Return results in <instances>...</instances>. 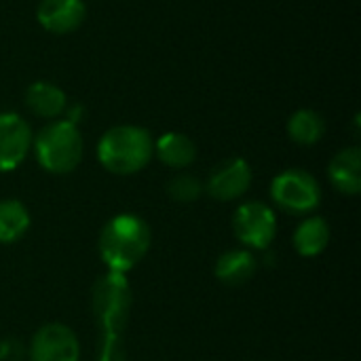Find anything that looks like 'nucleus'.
Instances as JSON below:
<instances>
[{
  "label": "nucleus",
  "instance_id": "nucleus-1",
  "mask_svg": "<svg viewBox=\"0 0 361 361\" xmlns=\"http://www.w3.org/2000/svg\"><path fill=\"white\" fill-rule=\"evenodd\" d=\"M150 241L152 233L146 220L135 214H118L104 224L97 250L110 271L127 273L144 260L150 250Z\"/></svg>",
  "mask_w": 361,
  "mask_h": 361
},
{
  "label": "nucleus",
  "instance_id": "nucleus-2",
  "mask_svg": "<svg viewBox=\"0 0 361 361\" xmlns=\"http://www.w3.org/2000/svg\"><path fill=\"white\" fill-rule=\"evenodd\" d=\"M154 157V140L137 125H116L97 142V161L114 176H133Z\"/></svg>",
  "mask_w": 361,
  "mask_h": 361
},
{
  "label": "nucleus",
  "instance_id": "nucleus-3",
  "mask_svg": "<svg viewBox=\"0 0 361 361\" xmlns=\"http://www.w3.org/2000/svg\"><path fill=\"white\" fill-rule=\"evenodd\" d=\"M32 148L38 165L55 176H66L74 171L85 152L82 135L78 127L70 121H51L34 137Z\"/></svg>",
  "mask_w": 361,
  "mask_h": 361
},
{
  "label": "nucleus",
  "instance_id": "nucleus-4",
  "mask_svg": "<svg viewBox=\"0 0 361 361\" xmlns=\"http://www.w3.org/2000/svg\"><path fill=\"white\" fill-rule=\"evenodd\" d=\"M271 199L279 209L305 216L319 207L322 186L305 169H286L271 182Z\"/></svg>",
  "mask_w": 361,
  "mask_h": 361
},
{
  "label": "nucleus",
  "instance_id": "nucleus-5",
  "mask_svg": "<svg viewBox=\"0 0 361 361\" xmlns=\"http://www.w3.org/2000/svg\"><path fill=\"white\" fill-rule=\"evenodd\" d=\"M235 237L250 250H269L277 235L275 212L260 201H247L233 216Z\"/></svg>",
  "mask_w": 361,
  "mask_h": 361
},
{
  "label": "nucleus",
  "instance_id": "nucleus-6",
  "mask_svg": "<svg viewBox=\"0 0 361 361\" xmlns=\"http://www.w3.org/2000/svg\"><path fill=\"white\" fill-rule=\"evenodd\" d=\"M80 345L63 324H44L30 343V361H78Z\"/></svg>",
  "mask_w": 361,
  "mask_h": 361
},
{
  "label": "nucleus",
  "instance_id": "nucleus-7",
  "mask_svg": "<svg viewBox=\"0 0 361 361\" xmlns=\"http://www.w3.org/2000/svg\"><path fill=\"white\" fill-rule=\"evenodd\" d=\"M252 186V167L245 159L233 157L214 167L205 182V190L216 201H235L243 197Z\"/></svg>",
  "mask_w": 361,
  "mask_h": 361
},
{
  "label": "nucleus",
  "instance_id": "nucleus-8",
  "mask_svg": "<svg viewBox=\"0 0 361 361\" xmlns=\"http://www.w3.org/2000/svg\"><path fill=\"white\" fill-rule=\"evenodd\" d=\"M32 129L23 116L0 112V173L17 169L32 148Z\"/></svg>",
  "mask_w": 361,
  "mask_h": 361
},
{
  "label": "nucleus",
  "instance_id": "nucleus-9",
  "mask_svg": "<svg viewBox=\"0 0 361 361\" xmlns=\"http://www.w3.org/2000/svg\"><path fill=\"white\" fill-rule=\"evenodd\" d=\"M36 17L47 32L70 34L82 25L87 6L82 0H40Z\"/></svg>",
  "mask_w": 361,
  "mask_h": 361
},
{
  "label": "nucleus",
  "instance_id": "nucleus-10",
  "mask_svg": "<svg viewBox=\"0 0 361 361\" xmlns=\"http://www.w3.org/2000/svg\"><path fill=\"white\" fill-rule=\"evenodd\" d=\"M328 176L332 186L349 197L360 195L361 190V150L357 146L345 148L330 161Z\"/></svg>",
  "mask_w": 361,
  "mask_h": 361
},
{
  "label": "nucleus",
  "instance_id": "nucleus-11",
  "mask_svg": "<svg viewBox=\"0 0 361 361\" xmlns=\"http://www.w3.org/2000/svg\"><path fill=\"white\" fill-rule=\"evenodd\" d=\"M25 106L32 114L40 116V118H57L66 112L68 108V97L66 93L47 80H38L32 82L25 91Z\"/></svg>",
  "mask_w": 361,
  "mask_h": 361
},
{
  "label": "nucleus",
  "instance_id": "nucleus-12",
  "mask_svg": "<svg viewBox=\"0 0 361 361\" xmlns=\"http://www.w3.org/2000/svg\"><path fill=\"white\" fill-rule=\"evenodd\" d=\"M258 271V260L247 250H228L216 262V277L220 283L239 288L247 283Z\"/></svg>",
  "mask_w": 361,
  "mask_h": 361
},
{
  "label": "nucleus",
  "instance_id": "nucleus-13",
  "mask_svg": "<svg viewBox=\"0 0 361 361\" xmlns=\"http://www.w3.org/2000/svg\"><path fill=\"white\" fill-rule=\"evenodd\" d=\"M154 154L163 165L171 169H184L197 159V146L188 135L169 131L154 142Z\"/></svg>",
  "mask_w": 361,
  "mask_h": 361
},
{
  "label": "nucleus",
  "instance_id": "nucleus-14",
  "mask_svg": "<svg viewBox=\"0 0 361 361\" xmlns=\"http://www.w3.org/2000/svg\"><path fill=\"white\" fill-rule=\"evenodd\" d=\"M292 243H294V250L300 256L315 258L330 243V224L319 216H311V218H307L305 222L298 224V228L294 231Z\"/></svg>",
  "mask_w": 361,
  "mask_h": 361
},
{
  "label": "nucleus",
  "instance_id": "nucleus-15",
  "mask_svg": "<svg viewBox=\"0 0 361 361\" xmlns=\"http://www.w3.org/2000/svg\"><path fill=\"white\" fill-rule=\"evenodd\" d=\"M30 212L17 199L0 201V243H17L30 228Z\"/></svg>",
  "mask_w": 361,
  "mask_h": 361
},
{
  "label": "nucleus",
  "instance_id": "nucleus-16",
  "mask_svg": "<svg viewBox=\"0 0 361 361\" xmlns=\"http://www.w3.org/2000/svg\"><path fill=\"white\" fill-rule=\"evenodd\" d=\"M326 133V121L315 110H298L288 121V135L300 144V146H313L317 144Z\"/></svg>",
  "mask_w": 361,
  "mask_h": 361
},
{
  "label": "nucleus",
  "instance_id": "nucleus-17",
  "mask_svg": "<svg viewBox=\"0 0 361 361\" xmlns=\"http://www.w3.org/2000/svg\"><path fill=\"white\" fill-rule=\"evenodd\" d=\"M167 195L178 203H192L203 195V182L192 173H178L167 182Z\"/></svg>",
  "mask_w": 361,
  "mask_h": 361
},
{
  "label": "nucleus",
  "instance_id": "nucleus-18",
  "mask_svg": "<svg viewBox=\"0 0 361 361\" xmlns=\"http://www.w3.org/2000/svg\"><path fill=\"white\" fill-rule=\"evenodd\" d=\"M66 114H68V118H66V121H70V123L78 125V121H80V116H82V106L74 104V106L66 108Z\"/></svg>",
  "mask_w": 361,
  "mask_h": 361
}]
</instances>
